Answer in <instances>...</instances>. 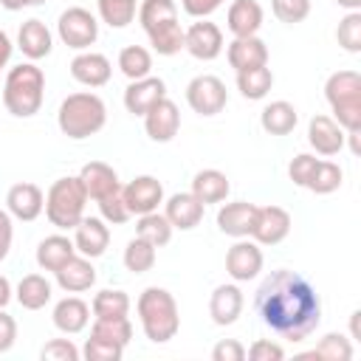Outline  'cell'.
I'll use <instances>...</instances> for the list:
<instances>
[{"instance_id": "obj_1", "label": "cell", "mask_w": 361, "mask_h": 361, "mask_svg": "<svg viewBox=\"0 0 361 361\" xmlns=\"http://www.w3.org/2000/svg\"><path fill=\"white\" fill-rule=\"evenodd\" d=\"M254 307L265 327L288 341H305L322 322L316 288L296 271H271L254 296Z\"/></svg>"}, {"instance_id": "obj_2", "label": "cell", "mask_w": 361, "mask_h": 361, "mask_svg": "<svg viewBox=\"0 0 361 361\" xmlns=\"http://www.w3.org/2000/svg\"><path fill=\"white\" fill-rule=\"evenodd\" d=\"M45 96V73L34 62H20L8 71L3 85V104L17 118H31L39 113Z\"/></svg>"}, {"instance_id": "obj_3", "label": "cell", "mask_w": 361, "mask_h": 361, "mask_svg": "<svg viewBox=\"0 0 361 361\" xmlns=\"http://www.w3.org/2000/svg\"><path fill=\"white\" fill-rule=\"evenodd\" d=\"M138 23L161 56H172L183 48V28L178 23L175 0H144L138 6Z\"/></svg>"}, {"instance_id": "obj_4", "label": "cell", "mask_w": 361, "mask_h": 361, "mask_svg": "<svg viewBox=\"0 0 361 361\" xmlns=\"http://www.w3.org/2000/svg\"><path fill=\"white\" fill-rule=\"evenodd\" d=\"M144 336L152 344H164L169 338H175L178 327H180V316H178V302L169 290L164 288H147L141 290L138 302H135Z\"/></svg>"}, {"instance_id": "obj_5", "label": "cell", "mask_w": 361, "mask_h": 361, "mask_svg": "<svg viewBox=\"0 0 361 361\" xmlns=\"http://www.w3.org/2000/svg\"><path fill=\"white\" fill-rule=\"evenodd\" d=\"M56 121H59V130L68 135V138H90L96 135L104 121H107V107L104 102L96 96V93H71L62 104H59V113H56Z\"/></svg>"}, {"instance_id": "obj_6", "label": "cell", "mask_w": 361, "mask_h": 361, "mask_svg": "<svg viewBox=\"0 0 361 361\" xmlns=\"http://www.w3.org/2000/svg\"><path fill=\"white\" fill-rule=\"evenodd\" d=\"M87 192L79 180V175H68L51 183L48 195H45V217L51 220V226H56L59 231L73 228L82 217H85V206H87Z\"/></svg>"}, {"instance_id": "obj_7", "label": "cell", "mask_w": 361, "mask_h": 361, "mask_svg": "<svg viewBox=\"0 0 361 361\" xmlns=\"http://www.w3.org/2000/svg\"><path fill=\"white\" fill-rule=\"evenodd\" d=\"M327 104L344 133L361 130V76L358 71H336L324 82Z\"/></svg>"}, {"instance_id": "obj_8", "label": "cell", "mask_w": 361, "mask_h": 361, "mask_svg": "<svg viewBox=\"0 0 361 361\" xmlns=\"http://www.w3.org/2000/svg\"><path fill=\"white\" fill-rule=\"evenodd\" d=\"M56 31H59V39L68 45V48H76V51H85L96 42L99 37V20L82 8V6H71L59 14V23H56Z\"/></svg>"}, {"instance_id": "obj_9", "label": "cell", "mask_w": 361, "mask_h": 361, "mask_svg": "<svg viewBox=\"0 0 361 361\" xmlns=\"http://www.w3.org/2000/svg\"><path fill=\"white\" fill-rule=\"evenodd\" d=\"M186 102L197 116H217L228 102V90L223 79L212 73H200L186 85Z\"/></svg>"}, {"instance_id": "obj_10", "label": "cell", "mask_w": 361, "mask_h": 361, "mask_svg": "<svg viewBox=\"0 0 361 361\" xmlns=\"http://www.w3.org/2000/svg\"><path fill=\"white\" fill-rule=\"evenodd\" d=\"M121 197H124L130 217L133 214H149V212H158V206L164 203V186L152 175H138L135 180L121 186Z\"/></svg>"}, {"instance_id": "obj_11", "label": "cell", "mask_w": 361, "mask_h": 361, "mask_svg": "<svg viewBox=\"0 0 361 361\" xmlns=\"http://www.w3.org/2000/svg\"><path fill=\"white\" fill-rule=\"evenodd\" d=\"M183 48L195 56V59H203V62H212L220 56L223 51V31L209 23V20H197L192 23L186 31H183Z\"/></svg>"}, {"instance_id": "obj_12", "label": "cell", "mask_w": 361, "mask_h": 361, "mask_svg": "<svg viewBox=\"0 0 361 361\" xmlns=\"http://www.w3.org/2000/svg\"><path fill=\"white\" fill-rule=\"evenodd\" d=\"M290 231V214L282 206H257V220L251 228L254 243L259 245H276Z\"/></svg>"}, {"instance_id": "obj_13", "label": "cell", "mask_w": 361, "mask_h": 361, "mask_svg": "<svg viewBox=\"0 0 361 361\" xmlns=\"http://www.w3.org/2000/svg\"><path fill=\"white\" fill-rule=\"evenodd\" d=\"M226 271L234 282H248L254 279L259 271H262V251H259V243H251V240H243L234 243L226 254Z\"/></svg>"}, {"instance_id": "obj_14", "label": "cell", "mask_w": 361, "mask_h": 361, "mask_svg": "<svg viewBox=\"0 0 361 361\" xmlns=\"http://www.w3.org/2000/svg\"><path fill=\"white\" fill-rule=\"evenodd\" d=\"M42 209H45V195L37 183H14L6 195V212L23 223L37 220Z\"/></svg>"}, {"instance_id": "obj_15", "label": "cell", "mask_w": 361, "mask_h": 361, "mask_svg": "<svg viewBox=\"0 0 361 361\" xmlns=\"http://www.w3.org/2000/svg\"><path fill=\"white\" fill-rule=\"evenodd\" d=\"M178 127H180V113H178L175 102H169L166 96L144 113V130L152 141H161V144L172 141L178 135Z\"/></svg>"}, {"instance_id": "obj_16", "label": "cell", "mask_w": 361, "mask_h": 361, "mask_svg": "<svg viewBox=\"0 0 361 361\" xmlns=\"http://www.w3.org/2000/svg\"><path fill=\"white\" fill-rule=\"evenodd\" d=\"M107 243H110V228L104 226L102 217H82L76 226H73V245H76V254L93 259V257H102L107 251Z\"/></svg>"}, {"instance_id": "obj_17", "label": "cell", "mask_w": 361, "mask_h": 361, "mask_svg": "<svg viewBox=\"0 0 361 361\" xmlns=\"http://www.w3.org/2000/svg\"><path fill=\"white\" fill-rule=\"evenodd\" d=\"M228 65L240 73V71H251V68H262L268 65V45L254 34V37H234L226 48Z\"/></svg>"}, {"instance_id": "obj_18", "label": "cell", "mask_w": 361, "mask_h": 361, "mask_svg": "<svg viewBox=\"0 0 361 361\" xmlns=\"http://www.w3.org/2000/svg\"><path fill=\"white\" fill-rule=\"evenodd\" d=\"M166 96V85H164V79H158V76H144V79H135V82H130L127 85V90H124V107H127V113H133V116H144L155 102H161Z\"/></svg>"}, {"instance_id": "obj_19", "label": "cell", "mask_w": 361, "mask_h": 361, "mask_svg": "<svg viewBox=\"0 0 361 361\" xmlns=\"http://www.w3.org/2000/svg\"><path fill=\"white\" fill-rule=\"evenodd\" d=\"M254 220H257V203H248V200H234V203H226L220 212H217V228L228 237H251V228H254Z\"/></svg>"}, {"instance_id": "obj_20", "label": "cell", "mask_w": 361, "mask_h": 361, "mask_svg": "<svg viewBox=\"0 0 361 361\" xmlns=\"http://www.w3.org/2000/svg\"><path fill=\"white\" fill-rule=\"evenodd\" d=\"M307 141L319 155H336L344 147V130L330 116H313L307 124Z\"/></svg>"}, {"instance_id": "obj_21", "label": "cell", "mask_w": 361, "mask_h": 361, "mask_svg": "<svg viewBox=\"0 0 361 361\" xmlns=\"http://www.w3.org/2000/svg\"><path fill=\"white\" fill-rule=\"evenodd\" d=\"M79 180H82V186H85V192H87L90 200H102L110 192H118L121 189V180H118L116 169L110 164H104V161L85 164L82 172H79Z\"/></svg>"}, {"instance_id": "obj_22", "label": "cell", "mask_w": 361, "mask_h": 361, "mask_svg": "<svg viewBox=\"0 0 361 361\" xmlns=\"http://www.w3.org/2000/svg\"><path fill=\"white\" fill-rule=\"evenodd\" d=\"M54 276H56V285H59L62 290H68V293H82V290H87V288L96 282V268L90 265L87 257L73 254L68 262H62V265L54 271Z\"/></svg>"}, {"instance_id": "obj_23", "label": "cell", "mask_w": 361, "mask_h": 361, "mask_svg": "<svg viewBox=\"0 0 361 361\" xmlns=\"http://www.w3.org/2000/svg\"><path fill=\"white\" fill-rule=\"evenodd\" d=\"M110 59L104 54H93V51H85L79 56H73L71 62V76L79 82V85H87V87H102L110 82Z\"/></svg>"}, {"instance_id": "obj_24", "label": "cell", "mask_w": 361, "mask_h": 361, "mask_svg": "<svg viewBox=\"0 0 361 361\" xmlns=\"http://www.w3.org/2000/svg\"><path fill=\"white\" fill-rule=\"evenodd\" d=\"M243 313V290L237 285H217L209 299V316L214 324H234Z\"/></svg>"}, {"instance_id": "obj_25", "label": "cell", "mask_w": 361, "mask_h": 361, "mask_svg": "<svg viewBox=\"0 0 361 361\" xmlns=\"http://www.w3.org/2000/svg\"><path fill=\"white\" fill-rule=\"evenodd\" d=\"M203 203L192 195V192H178L166 200V220L172 223V228H180V231H189L195 228L200 220H203Z\"/></svg>"}, {"instance_id": "obj_26", "label": "cell", "mask_w": 361, "mask_h": 361, "mask_svg": "<svg viewBox=\"0 0 361 361\" xmlns=\"http://www.w3.org/2000/svg\"><path fill=\"white\" fill-rule=\"evenodd\" d=\"M226 23L234 37H254L262 25V6L257 0H234L228 6Z\"/></svg>"}, {"instance_id": "obj_27", "label": "cell", "mask_w": 361, "mask_h": 361, "mask_svg": "<svg viewBox=\"0 0 361 361\" xmlns=\"http://www.w3.org/2000/svg\"><path fill=\"white\" fill-rule=\"evenodd\" d=\"M87 322H90L87 302H82L76 296H65V299H59L54 305V324H56V330L73 336V333H82L87 327Z\"/></svg>"}, {"instance_id": "obj_28", "label": "cell", "mask_w": 361, "mask_h": 361, "mask_svg": "<svg viewBox=\"0 0 361 361\" xmlns=\"http://www.w3.org/2000/svg\"><path fill=\"white\" fill-rule=\"evenodd\" d=\"M17 45H20V51L34 62V59H42V56H48L51 54V31L45 28V23L42 20H25L23 25H20V34H17Z\"/></svg>"}, {"instance_id": "obj_29", "label": "cell", "mask_w": 361, "mask_h": 361, "mask_svg": "<svg viewBox=\"0 0 361 361\" xmlns=\"http://www.w3.org/2000/svg\"><path fill=\"white\" fill-rule=\"evenodd\" d=\"M231 192V183L228 178L220 172V169H200L195 178H192V195L209 206V203H223Z\"/></svg>"}, {"instance_id": "obj_30", "label": "cell", "mask_w": 361, "mask_h": 361, "mask_svg": "<svg viewBox=\"0 0 361 361\" xmlns=\"http://www.w3.org/2000/svg\"><path fill=\"white\" fill-rule=\"evenodd\" d=\"M76 254V245L65 234H51L37 245V265L42 271H56L62 262H68Z\"/></svg>"}, {"instance_id": "obj_31", "label": "cell", "mask_w": 361, "mask_h": 361, "mask_svg": "<svg viewBox=\"0 0 361 361\" xmlns=\"http://www.w3.org/2000/svg\"><path fill=\"white\" fill-rule=\"evenodd\" d=\"M296 121H299V113H296V107L290 104V102H271L262 113H259V124H262V130L265 133H271V135H288L293 127H296Z\"/></svg>"}, {"instance_id": "obj_32", "label": "cell", "mask_w": 361, "mask_h": 361, "mask_svg": "<svg viewBox=\"0 0 361 361\" xmlns=\"http://www.w3.org/2000/svg\"><path fill=\"white\" fill-rule=\"evenodd\" d=\"M51 282L42 276V274H28L20 279L17 285V302L25 307V310H39L51 302Z\"/></svg>"}, {"instance_id": "obj_33", "label": "cell", "mask_w": 361, "mask_h": 361, "mask_svg": "<svg viewBox=\"0 0 361 361\" xmlns=\"http://www.w3.org/2000/svg\"><path fill=\"white\" fill-rule=\"evenodd\" d=\"M271 87H274V73H271L268 65L251 68V71H240V73H237V90H240L245 99H251V102L265 99Z\"/></svg>"}, {"instance_id": "obj_34", "label": "cell", "mask_w": 361, "mask_h": 361, "mask_svg": "<svg viewBox=\"0 0 361 361\" xmlns=\"http://www.w3.org/2000/svg\"><path fill=\"white\" fill-rule=\"evenodd\" d=\"M135 237L152 243L155 248L166 245L172 240V223L166 220V214H158V212H149V214H138V223H135Z\"/></svg>"}, {"instance_id": "obj_35", "label": "cell", "mask_w": 361, "mask_h": 361, "mask_svg": "<svg viewBox=\"0 0 361 361\" xmlns=\"http://www.w3.org/2000/svg\"><path fill=\"white\" fill-rule=\"evenodd\" d=\"M149 68H152V54L144 45H127V48H121V54H118V71L130 82L149 76Z\"/></svg>"}, {"instance_id": "obj_36", "label": "cell", "mask_w": 361, "mask_h": 361, "mask_svg": "<svg viewBox=\"0 0 361 361\" xmlns=\"http://www.w3.org/2000/svg\"><path fill=\"white\" fill-rule=\"evenodd\" d=\"M96 319H121L130 313V296L124 290H99L90 305Z\"/></svg>"}, {"instance_id": "obj_37", "label": "cell", "mask_w": 361, "mask_h": 361, "mask_svg": "<svg viewBox=\"0 0 361 361\" xmlns=\"http://www.w3.org/2000/svg\"><path fill=\"white\" fill-rule=\"evenodd\" d=\"M138 0H99V17L110 28H124L135 20Z\"/></svg>"}, {"instance_id": "obj_38", "label": "cell", "mask_w": 361, "mask_h": 361, "mask_svg": "<svg viewBox=\"0 0 361 361\" xmlns=\"http://www.w3.org/2000/svg\"><path fill=\"white\" fill-rule=\"evenodd\" d=\"M152 265H155V245L141 237H133L124 248V268L133 274H147Z\"/></svg>"}, {"instance_id": "obj_39", "label": "cell", "mask_w": 361, "mask_h": 361, "mask_svg": "<svg viewBox=\"0 0 361 361\" xmlns=\"http://www.w3.org/2000/svg\"><path fill=\"white\" fill-rule=\"evenodd\" d=\"M90 336L127 347L130 338H133V324H130L127 316H121V319H96L93 327H90Z\"/></svg>"}, {"instance_id": "obj_40", "label": "cell", "mask_w": 361, "mask_h": 361, "mask_svg": "<svg viewBox=\"0 0 361 361\" xmlns=\"http://www.w3.org/2000/svg\"><path fill=\"white\" fill-rule=\"evenodd\" d=\"M305 358H324V361H350L353 358V344L347 336L341 333H327L313 353H307Z\"/></svg>"}, {"instance_id": "obj_41", "label": "cell", "mask_w": 361, "mask_h": 361, "mask_svg": "<svg viewBox=\"0 0 361 361\" xmlns=\"http://www.w3.org/2000/svg\"><path fill=\"white\" fill-rule=\"evenodd\" d=\"M341 178H344V175H341V166H338V164H333V161H319L305 189H310V192H316V195H330V192H336V189L341 186Z\"/></svg>"}, {"instance_id": "obj_42", "label": "cell", "mask_w": 361, "mask_h": 361, "mask_svg": "<svg viewBox=\"0 0 361 361\" xmlns=\"http://www.w3.org/2000/svg\"><path fill=\"white\" fill-rule=\"evenodd\" d=\"M336 39H338V45H341L344 51H350V54H358V51H361V11H350V14L338 23Z\"/></svg>"}, {"instance_id": "obj_43", "label": "cell", "mask_w": 361, "mask_h": 361, "mask_svg": "<svg viewBox=\"0 0 361 361\" xmlns=\"http://www.w3.org/2000/svg\"><path fill=\"white\" fill-rule=\"evenodd\" d=\"M121 353H124L121 344H113V341H104V338H96V336H90L85 341V350H82V355L87 361H118Z\"/></svg>"}, {"instance_id": "obj_44", "label": "cell", "mask_w": 361, "mask_h": 361, "mask_svg": "<svg viewBox=\"0 0 361 361\" xmlns=\"http://www.w3.org/2000/svg\"><path fill=\"white\" fill-rule=\"evenodd\" d=\"M271 8L276 14V20L293 25L310 14V0H271Z\"/></svg>"}, {"instance_id": "obj_45", "label": "cell", "mask_w": 361, "mask_h": 361, "mask_svg": "<svg viewBox=\"0 0 361 361\" xmlns=\"http://www.w3.org/2000/svg\"><path fill=\"white\" fill-rule=\"evenodd\" d=\"M96 203H99L102 220H107V223H113V226H121V223L130 220V212H127V206H124L121 189H118V192H110L107 197H102V200H96Z\"/></svg>"}, {"instance_id": "obj_46", "label": "cell", "mask_w": 361, "mask_h": 361, "mask_svg": "<svg viewBox=\"0 0 361 361\" xmlns=\"http://www.w3.org/2000/svg\"><path fill=\"white\" fill-rule=\"evenodd\" d=\"M42 361H79V350L73 347V341L71 338H54V341H48L45 347H42Z\"/></svg>"}, {"instance_id": "obj_47", "label": "cell", "mask_w": 361, "mask_h": 361, "mask_svg": "<svg viewBox=\"0 0 361 361\" xmlns=\"http://www.w3.org/2000/svg\"><path fill=\"white\" fill-rule=\"evenodd\" d=\"M316 164H319V158L310 155V152L296 155V158L290 161V166H288L290 180H293L296 186H307V180H310V175H313V169H316Z\"/></svg>"}, {"instance_id": "obj_48", "label": "cell", "mask_w": 361, "mask_h": 361, "mask_svg": "<svg viewBox=\"0 0 361 361\" xmlns=\"http://www.w3.org/2000/svg\"><path fill=\"white\" fill-rule=\"evenodd\" d=\"M245 355H248L251 361H279V358H285V350H282L279 344L268 341V338H257V341L245 350Z\"/></svg>"}, {"instance_id": "obj_49", "label": "cell", "mask_w": 361, "mask_h": 361, "mask_svg": "<svg viewBox=\"0 0 361 361\" xmlns=\"http://www.w3.org/2000/svg\"><path fill=\"white\" fill-rule=\"evenodd\" d=\"M212 358L214 361H243L245 358V347L237 338H223V341L214 344Z\"/></svg>"}, {"instance_id": "obj_50", "label": "cell", "mask_w": 361, "mask_h": 361, "mask_svg": "<svg viewBox=\"0 0 361 361\" xmlns=\"http://www.w3.org/2000/svg\"><path fill=\"white\" fill-rule=\"evenodd\" d=\"M17 341V322L6 310H0V353H8Z\"/></svg>"}, {"instance_id": "obj_51", "label": "cell", "mask_w": 361, "mask_h": 361, "mask_svg": "<svg viewBox=\"0 0 361 361\" xmlns=\"http://www.w3.org/2000/svg\"><path fill=\"white\" fill-rule=\"evenodd\" d=\"M180 6H183V11H186L189 17L203 20V17H209L212 11H217V8L223 6V0H180Z\"/></svg>"}, {"instance_id": "obj_52", "label": "cell", "mask_w": 361, "mask_h": 361, "mask_svg": "<svg viewBox=\"0 0 361 361\" xmlns=\"http://www.w3.org/2000/svg\"><path fill=\"white\" fill-rule=\"evenodd\" d=\"M11 237H14V228H11V214H8L6 209H0V259H6V257H8Z\"/></svg>"}, {"instance_id": "obj_53", "label": "cell", "mask_w": 361, "mask_h": 361, "mask_svg": "<svg viewBox=\"0 0 361 361\" xmlns=\"http://www.w3.org/2000/svg\"><path fill=\"white\" fill-rule=\"evenodd\" d=\"M11 51H14V45H11L8 34H6V31H0V68H6V65H8Z\"/></svg>"}, {"instance_id": "obj_54", "label": "cell", "mask_w": 361, "mask_h": 361, "mask_svg": "<svg viewBox=\"0 0 361 361\" xmlns=\"http://www.w3.org/2000/svg\"><path fill=\"white\" fill-rule=\"evenodd\" d=\"M45 0H0V6L3 8H8V11H20V8H25V6H42Z\"/></svg>"}, {"instance_id": "obj_55", "label": "cell", "mask_w": 361, "mask_h": 361, "mask_svg": "<svg viewBox=\"0 0 361 361\" xmlns=\"http://www.w3.org/2000/svg\"><path fill=\"white\" fill-rule=\"evenodd\" d=\"M8 302H11V285H8L6 276H0V310H3Z\"/></svg>"}, {"instance_id": "obj_56", "label": "cell", "mask_w": 361, "mask_h": 361, "mask_svg": "<svg viewBox=\"0 0 361 361\" xmlns=\"http://www.w3.org/2000/svg\"><path fill=\"white\" fill-rule=\"evenodd\" d=\"M341 8H347V11H358L361 8V0H336Z\"/></svg>"}]
</instances>
